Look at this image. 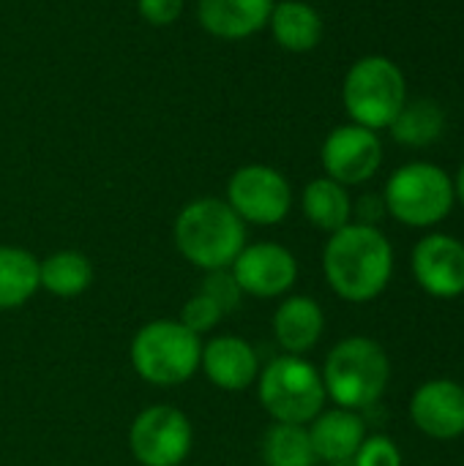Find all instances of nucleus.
I'll use <instances>...</instances> for the list:
<instances>
[{"label":"nucleus","instance_id":"25","mask_svg":"<svg viewBox=\"0 0 464 466\" xmlns=\"http://www.w3.org/2000/svg\"><path fill=\"white\" fill-rule=\"evenodd\" d=\"M222 319H224L222 309H219L208 295H202L200 289H197L186 303H183L180 317H178V322H180L186 330H191L194 336H205V333H211Z\"/></svg>","mask_w":464,"mask_h":466},{"label":"nucleus","instance_id":"8","mask_svg":"<svg viewBox=\"0 0 464 466\" xmlns=\"http://www.w3.org/2000/svg\"><path fill=\"white\" fill-rule=\"evenodd\" d=\"M194 445V429L183 410L156 404L142 410L129 429V451L142 466H180Z\"/></svg>","mask_w":464,"mask_h":466},{"label":"nucleus","instance_id":"26","mask_svg":"<svg viewBox=\"0 0 464 466\" xmlns=\"http://www.w3.org/2000/svg\"><path fill=\"white\" fill-rule=\"evenodd\" d=\"M356 466H402V451L386 434L366 437L358 453L353 456Z\"/></svg>","mask_w":464,"mask_h":466},{"label":"nucleus","instance_id":"2","mask_svg":"<svg viewBox=\"0 0 464 466\" xmlns=\"http://www.w3.org/2000/svg\"><path fill=\"white\" fill-rule=\"evenodd\" d=\"M172 240L178 254L200 270H222L246 246V224L216 197L191 199L175 218Z\"/></svg>","mask_w":464,"mask_h":466},{"label":"nucleus","instance_id":"27","mask_svg":"<svg viewBox=\"0 0 464 466\" xmlns=\"http://www.w3.org/2000/svg\"><path fill=\"white\" fill-rule=\"evenodd\" d=\"M137 11H139V16L148 25L167 27V25H172L180 16L183 0H137Z\"/></svg>","mask_w":464,"mask_h":466},{"label":"nucleus","instance_id":"12","mask_svg":"<svg viewBox=\"0 0 464 466\" xmlns=\"http://www.w3.org/2000/svg\"><path fill=\"white\" fill-rule=\"evenodd\" d=\"M410 265L427 295L438 300H454L464 295V243L459 238L429 232L416 243Z\"/></svg>","mask_w":464,"mask_h":466},{"label":"nucleus","instance_id":"13","mask_svg":"<svg viewBox=\"0 0 464 466\" xmlns=\"http://www.w3.org/2000/svg\"><path fill=\"white\" fill-rule=\"evenodd\" d=\"M410 418L429 440H457L464 434V388L454 380L438 377L424 382L410 399Z\"/></svg>","mask_w":464,"mask_h":466},{"label":"nucleus","instance_id":"11","mask_svg":"<svg viewBox=\"0 0 464 466\" xmlns=\"http://www.w3.org/2000/svg\"><path fill=\"white\" fill-rule=\"evenodd\" d=\"M325 177L342 186H361L372 180L383 164V142L377 131L347 123L334 128L320 150Z\"/></svg>","mask_w":464,"mask_h":466},{"label":"nucleus","instance_id":"9","mask_svg":"<svg viewBox=\"0 0 464 466\" xmlns=\"http://www.w3.org/2000/svg\"><path fill=\"white\" fill-rule=\"evenodd\" d=\"M243 224L273 227L290 216V180L268 164H246L232 172L224 199Z\"/></svg>","mask_w":464,"mask_h":466},{"label":"nucleus","instance_id":"5","mask_svg":"<svg viewBox=\"0 0 464 466\" xmlns=\"http://www.w3.org/2000/svg\"><path fill=\"white\" fill-rule=\"evenodd\" d=\"M129 358L148 385L178 388L200 371L202 341L178 319H153L134 333Z\"/></svg>","mask_w":464,"mask_h":466},{"label":"nucleus","instance_id":"28","mask_svg":"<svg viewBox=\"0 0 464 466\" xmlns=\"http://www.w3.org/2000/svg\"><path fill=\"white\" fill-rule=\"evenodd\" d=\"M353 216H358V224L377 227V221L386 216V202H383V197L364 194L358 202H353Z\"/></svg>","mask_w":464,"mask_h":466},{"label":"nucleus","instance_id":"17","mask_svg":"<svg viewBox=\"0 0 464 466\" xmlns=\"http://www.w3.org/2000/svg\"><path fill=\"white\" fill-rule=\"evenodd\" d=\"M325 330V314L314 298L287 295L273 311V336L282 352L306 355L317 347Z\"/></svg>","mask_w":464,"mask_h":466},{"label":"nucleus","instance_id":"10","mask_svg":"<svg viewBox=\"0 0 464 466\" xmlns=\"http://www.w3.org/2000/svg\"><path fill=\"white\" fill-rule=\"evenodd\" d=\"M230 273L235 276L243 295L257 300H273L284 298L295 281H298V259L295 254L273 240L263 243H246L243 251L230 265Z\"/></svg>","mask_w":464,"mask_h":466},{"label":"nucleus","instance_id":"14","mask_svg":"<svg viewBox=\"0 0 464 466\" xmlns=\"http://www.w3.org/2000/svg\"><path fill=\"white\" fill-rule=\"evenodd\" d=\"M200 369L213 388L227 393H241L257 382L263 366L257 350L246 339L227 333V336H213L208 344H202Z\"/></svg>","mask_w":464,"mask_h":466},{"label":"nucleus","instance_id":"3","mask_svg":"<svg viewBox=\"0 0 464 466\" xmlns=\"http://www.w3.org/2000/svg\"><path fill=\"white\" fill-rule=\"evenodd\" d=\"M325 396L342 407L361 412L383 399L391 382L388 352L369 336L342 339L323 363Z\"/></svg>","mask_w":464,"mask_h":466},{"label":"nucleus","instance_id":"15","mask_svg":"<svg viewBox=\"0 0 464 466\" xmlns=\"http://www.w3.org/2000/svg\"><path fill=\"white\" fill-rule=\"evenodd\" d=\"M309 440L314 448L317 461H328V464H345L353 461V456L358 453V448L366 440V423L358 412L353 410H323L309 426Z\"/></svg>","mask_w":464,"mask_h":466},{"label":"nucleus","instance_id":"19","mask_svg":"<svg viewBox=\"0 0 464 466\" xmlns=\"http://www.w3.org/2000/svg\"><path fill=\"white\" fill-rule=\"evenodd\" d=\"M301 210L314 229L328 235L353 221V199L347 194V186L331 177H314L312 183H306L301 194Z\"/></svg>","mask_w":464,"mask_h":466},{"label":"nucleus","instance_id":"23","mask_svg":"<svg viewBox=\"0 0 464 466\" xmlns=\"http://www.w3.org/2000/svg\"><path fill=\"white\" fill-rule=\"evenodd\" d=\"M260 456L265 466H314L317 456L309 440L306 426L295 423H273L263 434Z\"/></svg>","mask_w":464,"mask_h":466},{"label":"nucleus","instance_id":"29","mask_svg":"<svg viewBox=\"0 0 464 466\" xmlns=\"http://www.w3.org/2000/svg\"><path fill=\"white\" fill-rule=\"evenodd\" d=\"M454 194H457V199L462 202L464 208V161L462 167H459V172H457V180H454Z\"/></svg>","mask_w":464,"mask_h":466},{"label":"nucleus","instance_id":"16","mask_svg":"<svg viewBox=\"0 0 464 466\" xmlns=\"http://www.w3.org/2000/svg\"><path fill=\"white\" fill-rule=\"evenodd\" d=\"M273 11V0H200L197 19L200 25L222 38L241 41L260 33Z\"/></svg>","mask_w":464,"mask_h":466},{"label":"nucleus","instance_id":"22","mask_svg":"<svg viewBox=\"0 0 464 466\" xmlns=\"http://www.w3.org/2000/svg\"><path fill=\"white\" fill-rule=\"evenodd\" d=\"M391 137L407 147H427L440 139L446 128V112L432 98H416L402 106V112L388 126Z\"/></svg>","mask_w":464,"mask_h":466},{"label":"nucleus","instance_id":"1","mask_svg":"<svg viewBox=\"0 0 464 466\" xmlns=\"http://www.w3.org/2000/svg\"><path fill=\"white\" fill-rule=\"evenodd\" d=\"M323 273L336 298L347 303H369L391 284L394 246L377 227L350 221L328 235Z\"/></svg>","mask_w":464,"mask_h":466},{"label":"nucleus","instance_id":"6","mask_svg":"<svg viewBox=\"0 0 464 466\" xmlns=\"http://www.w3.org/2000/svg\"><path fill=\"white\" fill-rule=\"evenodd\" d=\"M386 213L413 229H427L446 221L457 205L451 175L429 161H410L399 167L383 191Z\"/></svg>","mask_w":464,"mask_h":466},{"label":"nucleus","instance_id":"21","mask_svg":"<svg viewBox=\"0 0 464 466\" xmlns=\"http://www.w3.org/2000/svg\"><path fill=\"white\" fill-rule=\"evenodd\" d=\"M38 262L22 246H0V311L25 306L41 289Z\"/></svg>","mask_w":464,"mask_h":466},{"label":"nucleus","instance_id":"20","mask_svg":"<svg viewBox=\"0 0 464 466\" xmlns=\"http://www.w3.org/2000/svg\"><path fill=\"white\" fill-rule=\"evenodd\" d=\"M38 281L52 298H79L93 284V262L77 248H60L38 262Z\"/></svg>","mask_w":464,"mask_h":466},{"label":"nucleus","instance_id":"18","mask_svg":"<svg viewBox=\"0 0 464 466\" xmlns=\"http://www.w3.org/2000/svg\"><path fill=\"white\" fill-rule=\"evenodd\" d=\"M268 27L273 41L287 52H309L323 41V16L314 5L304 0H282L273 3Z\"/></svg>","mask_w":464,"mask_h":466},{"label":"nucleus","instance_id":"4","mask_svg":"<svg viewBox=\"0 0 464 466\" xmlns=\"http://www.w3.org/2000/svg\"><path fill=\"white\" fill-rule=\"evenodd\" d=\"M260 407L273 418V423L309 426L325 410V385L323 374L304 355H287L268 360L257 377Z\"/></svg>","mask_w":464,"mask_h":466},{"label":"nucleus","instance_id":"24","mask_svg":"<svg viewBox=\"0 0 464 466\" xmlns=\"http://www.w3.org/2000/svg\"><path fill=\"white\" fill-rule=\"evenodd\" d=\"M200 292H202V295H208V298L222 309V314H224V317L235 314V311L241 309L243 298H246V295H243V289L238 287L235 276L230 273V268L208 270V273L202 276V281H200Z\"/></svg>","mask_w":464,"mask_h":466},{"label":"nucleus","instance_id":"7","mask_svg":"<svg viewBox=\"0 0 464 466\" xmlns=\"http://www.w3.org/2000/svg\"><path fill=\"white\" fill-rule=\"evenodd\" d=\"M342 101L356 126L380 131L407 104V82L402 68L386 55H366L356 60L342 85Z\"/></svg>","mask_w":464,"mask_h":466}]
</instances>
